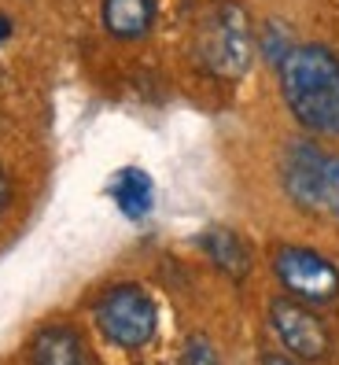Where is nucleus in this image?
Wrapping results in <instances>:
<instances>
[{"instance_id":"nucleus-8","label":"nucleus","mask_w":339,"mask_h":365,"mask_svg":"<svg viewBox=\"0 0 339 365\" xmlns=\"http://www.w3.org/2000/svg\"><path fill=\"white\" fill-rule=\"evenodd\" d=\"M100 15L115 41H140L155 26V0H103Z\"/></svg>"},{"instance_id":"nucleus-2","label":"nucleus","mask_w":339,"mask_h":365,"mask_svg":"<svg viewBox=\"0 0 339 365\" xmlns=\"http://www.w3.org/2000/svg\"><path fill=\"white\" fill-rule=\"evenodd\" d=\"M199 59L210 74L218 78H244L251 71L254 59V34H251V19L240 4H225L210 8L199 30Z\"/></svg>"},{"instance_id":"nucleus-3","label":"nucleus","mask_w":339,"mask_h":365,"mask_svg":"<svg viewBox=\"0 0 339 365\" xmlns=\"http://www.w3.org/2000/svg\"><path fill=\"white\" fill-rule=\"evenodd\" d=\"M96 329L118 351H140L159 332V307L140 284H111L96 299Z\"/></svg>"},{"instance_id":"nucleus-4","label":"nucleus","mask_w":339,"mask_h":365,"mask_svg":"<svg viewBox=\"0 0 339 365\" xmlns=\"http://www.w3.org/2000/svg\"><path fill=\"white\" fill-rule=\"evenodd\" d=\"M273 277L288 299L306 307H328L339 299V266L303 244H281L273 251Z\"/></svg>"},{"instance_id":"nucleus-1","label":"nucleus","mask_w":339,"mask_h":365,"mask_svg":"<svg viewBox=\"0 0 339 365\" xmlns=\"http://www.w3.org/2000/svg\"><path fill=\"white\" fill-rule=\"evenodd\" d=\"M281 96L306 133L339 137V56L325 45H295L281 63Z\"/></svg>"},{"instance_id":"nucleus-15","label":"nucleus","mask_w":339,"mask_h":365,"mask_svg":"<svg viewBox=\"0 0 339 365\" xmlns=\"http://www.w3.org/2000/svg\"><path fill=\"white\" fill-rule=\"evenodd\" d=\"M8 37H11V19H8V15H0V45H4Z\"/></svg>"},{"instance_id":"nucleus-14","label":"nucleus","mask_w":339,"mask_h":365,"mask_svg":"<svg viewBox=\"0 0 339 365\" xmlns=\"http://www.w3.org/2000/svg\"><path fill=\"white\" fill-rule=\"evenodd\" d=\"M262 365H299V361L288 358V354H277V351H266L262 354Z\"/></svg>"},{"instance_id":"nucleus-7","label":"nucleus","mask_w":339,"mask_h":365,"mask_svg":"<svg viewBox=\"0 0 339 365\" xmlns=\"http://www.w3.org/2000/svg\"><path fill=\"white\" fill-rule=\"evenodd\" d=\"M30 365H93L89 347L74 325H45L37 329L30 347H26Z\"/></svg>"},{"instance_id":"nucleus-6","label":"nucleus","mask_w":339,"mask_h":365,"mask_svg":"<svg viewBox=\"0 0 339 365\" xmlns=\"http://www.w3.org/2000/svg\"><path fill=\"white\" fill-rule=\"evenodd\" d=\"M321 163L325 148L313 140H291L281 155V188L303 214L321 218Z\"/></svg>"},{"instance_id":"nucleus-5","label":"nucleus","mask_w":339,"mask_h":365,"mask_svg":"<svg viewBox=\"0 0 339 365\" xmlns=\"http://www.w3.org/2000/svg\"><path fill=\"white\" fill-rule=\"evenodd\" d=\"M269 329L277 336L288 358L306 361V365H321L332 354V332L325 325V317L317 314V307H306L299 299H273L269 303Z\"/></svg>"},{"instance_id":"nucleus-12","label":"nucleus","mask_w":339,"mask_h":365,"mask_svg":"<svg viewBox=\"0 0 339 365\" xmlns=\"http://www.w3.org/2000/svg\"><path fill=\"white\" fill-rule=\"evenodd\" d=\"M177 365H221V358H218V347H214V343H210L203 332H192V336L184 339Z\"/></svg>"},{"instance_id":"nucleus-11","label":"nucleus","mask_w":339,"mask_h":365,"mask_svg":"<svg viewBox=\"0 0 339 365\" xmlns=\"http://www.w3.org/2000/svg\"><path fill=\"white\" fill-rule=\"evenodd\" d=\"M321 218L339 222V152H325L321 163Z\"/></svg>"},{"instance_id":"nucleus-9","label":"nucleus","mask_w":339,"mask_h":365,"mask_svg":"<svg viewBox=\"0 0 339 365\" xmlns=\"http://www.w3.org/2000/svg\"><path fill=\"white\" fill-rule=\"evenodd\" d=\"M199 247L225 277H232V281H240V277L251 273V251L232 229H207L199 236Z\"/></svg>"},{"instance_id":"nucleus-13","label":"nucleus","mask_w":339,"mask_h":365,"mask_svg":"<svg viewBox=\"0 0 339 365\" xmlns=\"http://www.w3.org/2000/svg\"><path fill=\"white\" fill-rule=\"evenodd\" d=\"M8 200H11V181H8V170L0 166V218H4V210H8Z\"/></svg>"},{"instance_id":"nucleus-10","label":"nucleus","mask_w":339,"mask_h":365,"mask_svg":"<svg viewBox=\"0 0 339 365\" xmlns=\"http://www.w3.org/2000/svg\"><path fill=\"white\" fill-rule=\"evenodd\" d=\"M111 200L118 203V210L125 218H144L155 203V192H152V178L137 166H125L118 170V178L111 181Z\"/></svg>"}]
</instances>
